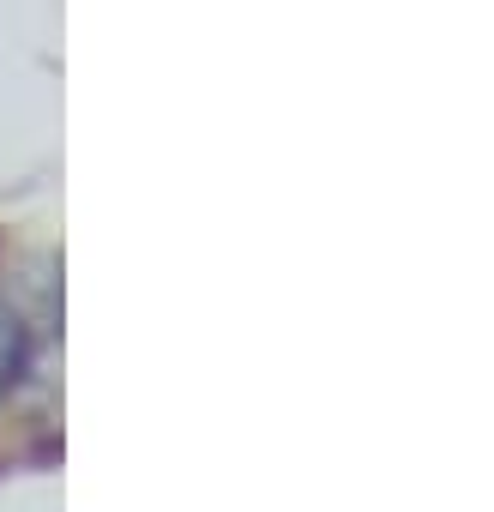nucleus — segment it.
<instances>
[{
    "mask_svg": "<svg viewBox=\"0 0 494 512\" xmlns=\"http://www.w3.org/2000/svg\"><path fill=\"white\" fill-rule=\"evenodd\" d=\"M13 344H19V332H13V320L0 314V380H7V362H13Z\"/></svg>",
    "mask_w": 494,
    "mask_h": 512,
    "instance_id": "nucleus-1",
    "label": "nucleus"
}]
</instances>
